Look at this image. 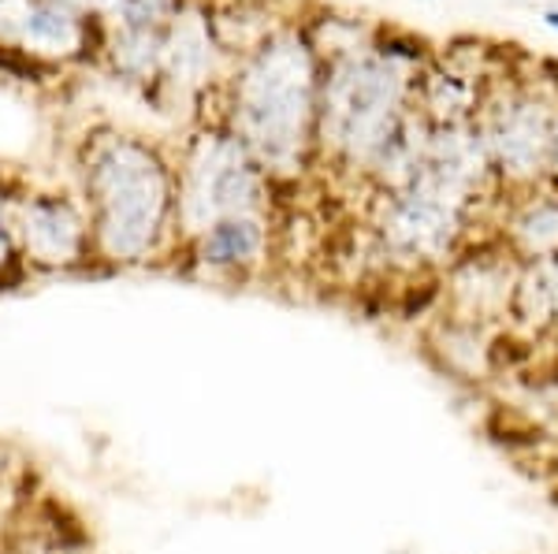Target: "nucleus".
Wrapping results in <instances>:
<instances>
[{
    "mask_svg": "<svg viewBox=\"0 0 558 554\" xmlns=\"http://www.w3.org/2000/svg\"><path fill=\"white\" fill-rule=\"evenodd\" d=\"M510 249L525 264L547 261L558 254V190L529 198L510 220Z\"/></svg>",
    "mask_w": 558,
    "mask_h": 554,
    "instance_id": "obj_8",
    "label": "nucleus"
},
{
    "mask_svg": "<svg viewBox=\"0 0 558 554\" xmlns=\"http://www.w3.org/2000/svg\"><path fill=\"white\" fill-rule=\"evenodd\" d=\"M0 261H4V217H0Z\"/></svg>",
    "mask_w": 558,
    "mask_h": 554,
    "instance_id": "obj_13",
    "label": "nucleus"
},
{
    "mask_svg": "<svg viewBox=\"0 0 558 554\" xmlns=\"http://www.w3.org/2000/svg\"><path fill=\"white\" fill-rule=\"evenodd\" d=\"M260 205V164L231 134H202L186 160L183 220L186 227L205 231L228 217H257Z\"/></svg>",
    "mask_w": 558,
    "mask_h": 554,
    "instance_id": "obj_4",
    "label": "nucleus"
},
{
    "mask_svg": "<svg viewBox=\"0 0 558 554\" xmlns=\"http://www.w3.org/2000/svg\"><path fill=\"white\" fill-rule=\"evenodd\" d=\"M510 317L525 328H536V332L558 328V254L521 268Z\"/></svg>",
    "mask_w": 558,
    "mask_h": 554,
    "instance_id": "obj_9",
    "label": "nucleus"
},
{
    "mask_svg": "<svg viewBox=\"0 0 558 554\" xmlns=\"http://www.w3.org/2000/svg\"><path fill=\"white\" fill-rule=\"evenodd\" d=\"M544 23L551 26V30H558V8H547V12H544Z\"/></svg>",
    "mask_w": 558,
    "mask_h": 554,
    "instance_id": "obj_12",
    "label": "nucleus"
},
{
    "mask_svg": "<svg viewBox=\"0 0 558 554\" xmlns=\"http://www.w3.org/2000/svg\"><path fill=\"white\" fill-rule=\"evenodd\" d=\"M175 0H120L123 26L131 30H157V23L172 12Z\"/></svg>",
    "mask_w": 558,
    "mask_h": 554,
    "instance_id": "obj_10",
    "label": "nucleus"
},
{
    "mask_svg": "<svg viewBox=\"0 0 558 554\" xmlns=\"http://www.w3.org/2000/svg\"><path fill=\"white\" fill-rule=\"evenodd\" d=\"M0 38L34 57H75L86 45V23L68 0H0Z\"/></svg>",
    "mask_w": 558,
    "mask_h": 554,
    "instance_id": "obj_5",
    "label": "nucleus"
},
{
    "mask_svg": "<svg viewBox=\"0 0 558 554\" xmlns=\"http://www.w3.org/2000/svg\"><path fill=\"white\" fill-rule=\"evenodd\" d=\"M26 249L34 261L45 264H68L83 254V220L75 217L68 201L57 198H38L26 205Z\"/></svg>",
    "mask_w": 558,
    "mask_h": 554,
    "instance_id": "obj_6",
    "label": "nucleus"
},
{
    "mask_svg": "<svg viewBox=\"0 0 558 554\" xmlns=\"http://www.w3.org/2000/svg\"><path fill=\"white\" fill-rule=\"evenodd\" d=\"M395 104H399V75L384 64L362 60L331 75L324 89V141L350 160L373 164L387 134L395 131Z\"/></svg>",
    "mask_w": 558,
    "mask_h": 554,
    "instance_id": "obj_3",
    "label": "nucleus"
},
{
    "mask_svg": "<svg viewBox=\"0 0 558 554\" xmlns=\"http://www.w3.org/2000/svg\"><path fill=\"white\" fill-rule=\"evenodd\" d=\"M68 4H89V8H120V0H68Z\"/></svg>",
    "mask_w": 558,
    "mask_h": 554,
    "instance_id": "obj_11",
    "label": "nucleus"
},
{
    "mask_svg": "<svg viewBox=\"0 0 558 554\" xmlns=\"http://www.w3.org/2000/svg\"><path fill=\"white\" fill-rule=\"evenodd\" d=\"M94 235L108 257L138 261L165 227L172 186L160 157L134 138H108L86 168Z\"/></svg>",
    "mask_w": 558,
    "mask_h": 554,
    "instance_id": "obj_1",
    "label": "nucleus"
},
{
    "mask_svg": "<svg viewBox=\"0 0 558 554\" xmlns=\"http://www.w3.org/2000/svg\"><path fill=\"white\" fill-rule=\"evenodd\" d=\"M268 243V231L260 217H228L216 220L205 231H197V261L220 268V272H239L260 261Z\"/></svg>",
    "mask_w": 558,
    "mask_h": 554,
    "instance_id": "obj_7",
    "label": "nucleus"
},
{
    "mask_svg": "<svg viewBox=\"0 0 558 554\" xmlns=\"http://www.w3.org/2000/svg\"><path fill=\"white\" fill-rule=\"evenodd\" d=\"M239 141L268 172L302 160L313 115V64L302 41H272L239 83Z\"/></svg>",
    "mask_w": 558,
    "mask_h": 554,
    "instance_id": "obj_2",
    "label": "nucleus"
}]
</instances>
